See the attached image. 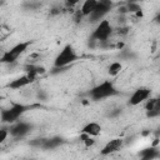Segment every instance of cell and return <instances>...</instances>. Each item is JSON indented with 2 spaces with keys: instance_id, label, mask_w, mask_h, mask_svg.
Wrapping results in <instances>:
<instances>
[{
  "instance_id": "1",
  "label": "cell",
  "mask_w": 160,
  "mask_h": 160,
  "mask_svg": "<svg viewBox=\"0 0 160 160\" xmlns=\"http://www.w3.org/2000/svg\"><path fill=\"white\" fill-rule=\"evenodd\" d=\"M114 94H116V89L114 86V82L110 80H104L90 90V96L92 100H102L112 96Z\"/></svg>"
},
{
  "instance_id": "2",
  "label": "cell",
  "mask_w": 160,
  "mask_h": 160,
  "mask_svg": "<svg viewBox=\"0 0 160 160\" xmlns=\"http://www.w3.org/2000/svg\"><path fill=\"white\" fill-rule=\"evenodd\" d=\"M29 46H30V41H21V42L15 44L9 50L4 51V54L1 55V61L5 62V64L15 62L19 59V56H21L28 50Z\"/></svg>"
},
{
  "instance_id": "3",
  "label": "cell",
  "mask_w": 160,
  "mask_h": 160,
  "mask_svg": "<svg viewBox=\"0 0 160 160\" xmlns=\"http://www.w3.org/2000/svg\"><path fill=\"white\" fill-rule=\"evenodd\" d=\"M112 30L114 29H112L111 22L106 19H102L96 24V26L91 34V38L95 41H106L111 36Z\"/></svg>"
},
{
  "instance_id": "4",
  "label": "cell",
  "mask_w": 160,
  "mask_h": 160,
  "mask_svg": "<svg viewBox=\"0 0 160 160\" xmlns=\"http://www.w3.org/2000/svg\"><path fill=\"white\" fill-rule=\"evenodd\" d=\"M76 59H78V54L74 50V48L71 45H66L62 48V50L55 58L54 65L56 68H64V66H68L71 62H74Z\"/></svg>"
},
{
  "instance_id": "5",
  "label": "cell",
  "mask_w": 160,
  "mask_h": 160,
  "mask_svg": "<svg viewBox=\"0 0 160 160\" xmlns=\"http://www.w3.org/2000/svg\"><path fill=\"white\" fill-rule=\"evenodd\" d=\"M26 110V106L22 104H12L9 109L1 111V120L4 122H15Z\"/></svg>"
},
{
  "instance_id": "6",
  "label": "cell",
  "mask_w": 160,
  "mask_h": 160,
  "mask_svg": "<svg viewBox=\"0 0 160 160\" xmlns=\"http://www.w3.org/2000/svg\"><path fill=\"white\" fill-rule=\"evenodd\" d=\"M111 8H112V1L111 0H99L95 10L92 11V14L89 18L91 19V21L99 22L100 20H102L109 14Z\"/></svg>"
},
{
  "instance_id": "7",
  "label": "cell",
  "mask_w": 160,
  "mask_h": 160,
  "mask_svg": "<svg viewBox=\"0 0 160 160\" xmlns=\"http://www.w3.org/2000/svg\"><path fill=\"white\" fill-rule=\"evenodd\" d=\"M150 96H151V90L149 88L140 86L136 90H134V92L130 95V98H129V105L136 106V105L146 101Z\"/></svg>"
},
{
  "instance_id": "8",
  "label": "cell",
  "mask_w": 160,
  "mask_h": 160,
  "mask_svg": "<svg viewBox=\"0 0 160 160\" xmlns=\"http://www.w3.org/2000/svg\"><path fill=\"white\" fill-rule=\"evenodd\" d=\"M30 129H31V125L29 122H26V121H18V122H15L9 129V131H10V135L11 136L20 138V136L26 135L30 131Z\"/></svg>"
},
{
  "instance_id": "9",
  "label": "cell",
  "mask_w": 160,
  "mask_h": 160,
  "mask_svg": "<svg viewBox=\"0 0 160 160\" xmlns=\"http://www.w3.org/2000/svg\"><path fill=\"white\" fill-rule=\"evenodd\" d=\"M124 146V140L120 139V138H115V139H111L110 141H108L102 150H101V154L102 155H108V154H112V152H116L119 151L121 148Z\"/></svg>"
},
{
  "instance_id": "10",
  "label": "cell",
  "mask_w": 160,
  "mask_h": 160,
  "mask_svg": "<svg viewBox=\"0 0 160 160\" xmlns=\"http://www.w3.org/2000/svg\"><path fill=\"white\" fill-rule=\"evenodd\" d=\"M146 115L149 118H158L160 116V99H148L146 100Z\"/></svg>"
},
{
  "instance_id": "11",
  "label": "cell",
  "mask_w": 160,
  "mask_h": 160,
  "mask_svg": "<svg viewBox=\"0 0 160 160\" xmlns=\"http://www.w3.org/2000/svg\"><path fill=\"white\" fill-rule=\"evenodd\" d=\"M34 79L29 75V74H25V75H21V76H19V78H16V79H14L12 81H10L9 82V89H14V90H19V89H21V88H25V86H28L31 81H32Z\"/></svg>"
},
{
  "instance_id": "12",
  "label": "cell",
  "mask_w": 160,
  "mask_h": 160,
  "mask_svg": "<svg viewBox=\"0 0 160 160\" xmlns=\"http://www.w3.org/2000/svg\"><path fill=\"white\" fill-rule=\"evenodd\" d=\"M101 130H102L101 125H100L99 122H96V121H90V122H88V124L82 128V132H84L85 135L92 136V138L100 135Z\"/></svg>"
},
{
  "instance_id": "13",
  "label": "cell",
  "mask_w": 160,
  "mask_h": 160,
  "mask_svg": "<svg viewBox=\"0 0 160 160\" xmlns=\"http://www.w3.org/2000/svg\"><path fill=\"white\" fill-rule=\"evenodd\" d=\"M98 1L99 0H84L81 4V8L79 10L81 12V15L82 16H90L98 5Z\"/></svg>"
},
{
  "instance_id": "14",
  "label": "cell",
  "mask_w": 160,
  "mask_h": 160,
  "mask_svg": "<svg viewBox=\"0 0 160 160\" xmlns=\"http://www.w3.org/2000/svg\"><path fill=\"white\" fill-rule=\"evenodd\" d=\"M121 70H122V64L120 61H112L108 68V72L111 76H116Z\"/></svg>"
},
{
  "instance_id": "15",
  "label": "cell",
  "mask_w": 160,
  "mask_h": 160,
  "mask_svg": "<svg viewBox=\"0 0 160 160\" xmlns=\"http://www.w3.org/2000/svg\"><path fill=\"white\" fill-rule=\"evenodd\" d=\"M141 158L142 159H154L158 156V151L154 149V148H149V149H145L141 151Z\"/></svg>"
},
{
  "instance_id": "16",
  "label": "cell",
  "mask_w": 160,
  "mask_h": 160,
  "mask_svg": "<svg viewBox=\"0 0 160 160\" xmlns=\"http://www.w3.org/2000/svg\"><path fill=\"white\" fill-rule=\"evenodd\" d=\"M9 135H10V131H8L6 129L0 130V142H4V141H5V139H6Z\"/></svg>"
},
{
  "instance_id": "17",
  "label": "cell",
  "mask_w": 160,
  "mask_h": 160,
  "mask_svg": "<svg viewBox=\"0 0 160 160\" xmlns=\"http://www.w3.org/2000/svg\"><path fill=\"white\" fill-rule=\"evenodd\" d=\"M84 142H85L86 146H92V145L95 144V140L92 139V136H88V135H86V139H85Z\"/></svg>"
},
{
  "instance_id": "18",
  "label": "cell",
  "mask_w": 160,
  "mask_h": 160,
  "mask_svg": "<svg viewBox=\"0 0 160 160\" xmlns=\"http://www.w3.org/2000/svg\"><path fill=\"white\" fill-rule=\"evenodd\" d=\"M81 0H65V4L68 6H75L76 4H79Z\"/></svg>"
},
{
  "instance_id": "19",
  "label": "cell",
  "mask_w": 160,
  "mask_h": 160,
  "mask_svg": "<svg viewBox=\"0 0 160 160\" xmlns=\"http://www.w3.org/2000/svg\"><path fill=\"white\" fill-rule=\"evenodd\" d=\"M156 20L160 22V12H159V15H158V18H156Z\"/></svg>"
}]
</instances>
